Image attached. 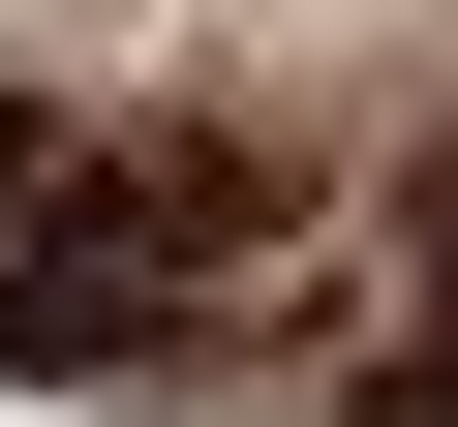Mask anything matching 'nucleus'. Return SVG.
Masks as SVG:
<instances>
[{"instance_id": "f257e3e1", "label": "nucleus", "mask_w": 458, "mask_h": 427, "mask_svg": "<svg viewBox=\"0 0 458 427\" xmlns=\"http://www.w3.org/2000/svg\"><path fill=\"white\" fill-rule=\"evenodd\" d=\"M214 245H245V153H92L31 245H0V397H92V366H153Z\"/></svg>"}, {"instance_id": "f03ea898", "label": "nucleus", "mask_w": 458, "mask_h": 427, "mask_svg": "<svg viewBox=\"0 0 458 427\" xmlns=\"http://www.w3.org/2000/svg\"><path fill=\"white\" fill-rule=\"evenodd\" d=\"M31 183H62V122H31V92H0V214H31Z\"/></svg>"}, {"instance_id": "7ed1b4c3", "label": "nucleus", "mask_w": 458, "mask_h": 427, "mask_svg": "<svg viewBox=\"0 0 458 427\" xmlns=\"http://www.w3.org/2000/svg\"><path fill=\"white\" fill-rule=\"evenodd\" d=\"M428 245H458V153H428Z\"/></svg>"}]
</instances>
